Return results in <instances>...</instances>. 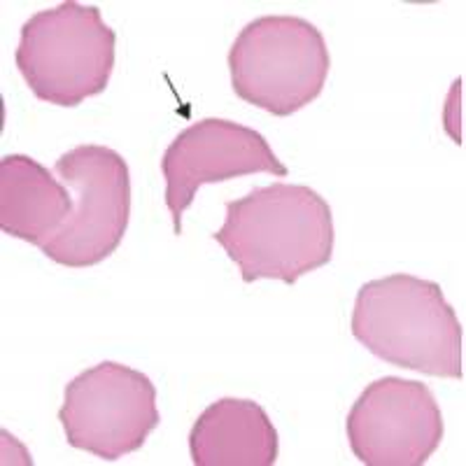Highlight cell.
<instances>
[{
  "label": "cell",
  "mask_w": 466,
  "mask_h": 466,
  "mask_svg": "<svg viewBox=\"0 0 466 466\" xmlns=\"http://www.w3.org/2000/svg\"><path fill=\"white\" fill-rule=\"evenodd\" d=\"M161 173L166 180L164 201L173 215L175 233L180 236L182 215L203 185L255 173L287 177L289 170L259 131L231 119L208 116L177 133L164 152Z\"/></svg>",
  "instance_id": "ba28073f"
},
{
  "label": "cell",
  "mask_w": 466,
  "mask_h": 466,
  "mask_svg": "<svg viewBox=\"0 0 466 466\" xmlns=\"http://www.w3.org/2000/svg\"><path fill=\"white\" fill-rule=\"evenodd\" d=\"M329 68L327 40L303 16H259L228 49L233 91L240 101L276 116L310 106L327 85Z\"/></svg>",
  "instance_id": "277c9868"
},
{
  "label": "cell",
  "mask_w": 466,
  "mask_h": 466,
  "mask_svg": "<svg viewBox=\"0 0 466 466\" xmlns=\"http://www.w3.org/2000/svg\"><path fill=\"white\" fill-rule=\"evenodd\" d=\"M350 451L369 466H422L443 441V415L424 382L373 380L345 420Z\"/></svg>",
  "instance_id": "52a82bcc"
},
{
  "label": "cell",
  "mask_w": 466,
  "mask_h": 466,
  "mask_svg": "<svg viewBox=\"0 0 466 466\" xmlns=\"http://www.w3.org/2000/svg\"><path fill=\"white\" fill-rule=\"evenodd\" d=\"M68 445L116 461L140 451L161 422L157 387L127 364L101 361L66 385L58 410Z\"/></svg>",
  "instance_id": "8992f818"
},
{
  "label": "cell",
  "mask_w": 466,
  "mask_h": 466,
  "mask_svg": "<svg viewBox=\"0 0 466 466\" xmlns=\"http://www.w3.org/2000/svg\"><path fill=\"white\" fill-rule=\"evenodd\" d=\"M224 208L227 219L212 238L245 282L268 278L294 285L334 257V215L310 187L273 182Z\"/></svg>",
  "instance_id": "6da1fadb"
},
{
  "label": "cell",
  "mask_w": 466,
  "mask_h": 466,
  "mask_svg": "<svg viewBox=\"0 0 466 466\" xmlns=\"http://www.w3.org/2000/svg\"><path fill=\"white\" fill-rule=\"evenodd\" d=\"M352 336L387 364L461 380V324L439 282L394 273L360 287Z\"/></svg>",
  "instance_id": "7a4b0ae2"
},
{
  "label": "cell",
  "mask_w": 466,
  "mask_h": 466,
  "mask_svg": "<svg viewBox=\"0 0 466 466\" xmlns=\"http://www.w3.org/2000/svg\"><path fill=\"white\" fill-rule=\"evenodd\" d=\"M54 173L73 191L66 224L43 245V255L66 268H89L116 252L131 218V173L119 152L80 145L58 157Z\"/></svg>",
  "instance_id": "5b68a950"
},
{
  "label": "cell",
  "mask_w": 466,
  "mask_h": 466,
  "mask_svg": "<svg viewBox=\"0 0 466 466\" xmlns=\"http://www.w3.org/2000/svg\"><path fill=\"white\" fill-rule=\"evenodd\" d=\"M115 49L116 33L98 7L66 0L24 24L15 64L35 98L77 107L107 89Z\"/></svg>",
  "instance_id": "3957f363"
},
{
  "label": "cell",
  "mask_w": 466,
  "mask_h": 466,
  "mask_svg": "<svg viewBox=\"0 0 466 466\" xmlns=\"http://www.w3.org/2000/svg\"><path fill=\"white\" fill-rule=\"evenodd\" d=\"M68 187L26 154L0 159V228L12 238L43 248L73 212Z\"/></svg>",
  "instance_id": "30bf717a"
},
{
  "label": "cell",
  "mask_w": 466,
  "mask_h": 466,
  "mask_svg": "<svg viewBox=\"0 0 466 466\" xmlns=\"http://www.w3.org/2000/svg\"><path fill=\"white\" fill-rule=\"evenodd\" d=\"M189 452L197 466H273L278 461L276 424L252 399L224 397L194 422Z\"/></svg>",
  "instance_id": "9c48e42d"
}]
</instances>
